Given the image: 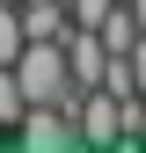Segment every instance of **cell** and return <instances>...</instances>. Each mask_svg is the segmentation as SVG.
Returning a JSON list of instances; mask_svg holds the SVG:
<instances>
[{"instance_id": "obj_1", "label": "cell", "mask_w": 146, "mask_h": 153, "mask_svg": "<svg viewBox=\"0 0 146 153\" xmlns=\"http://www.w3.org/2000/svg\"><path fill=\"white\" fill-rule=\"evenodd\" d=\"M15 80H22V102H66L73 109V66H66V36H29L15 51Z\"/></svg>"}, {"instance_id": "obj_2", "label": "cell", "mask_w": 146, "mask_h": 153, "mask_svg": "<svg viewBox=\"0 0 146 153\" xmlns=\"http://www.w3.org/2000/svg\"><path fill=\"white\" fill-rule=\"evenodd\" d=\"M73 131H80V146L124 139V102H117L110 88H80V95H73Z\"/></svg>"}, {"instance_id": "obj_3", "label": "cell", "mask_w": 146, "mask_h": 153, "mask_svg": "<svg viewBox=\"0 0 146 153\" xmlns=\"http://www.w3.org/2000/svg\"><path fill=\"white\" fill-rule=\"evenodd\" d=\"M66 66H73V88H102V66H110L102 36H95V29H73V22H66Z\"/></svg>"}, {"instance_id": "obj_4", "label": "cell", "mask_w": 146, "mask_h": 153, "mask_svg": "<svg viewBox=\"0 0 146 153\" xmlns=\"http://www.w3.org/2000/svg\"><path fill=\"white\" fill-rule=\"evenodd\" d=\"M22 0H0V66H15V51H22Z\"/></svg>"}, {"instance_id": "obj_5", "label": "cell", "mask_w": 146, "mask_h": 153, "mask_svg": "<svg viewBox=\"0 0 146 153\" xmlns=\"http://www.w3.org/2000/svg\"><path fill=\"white\" fill-rule=\"evenodd\" d=\"M22 80H15V66H0V131H15V117H22Z\"/></svg>"}, {"instance_id": "obj_6", "label": "cell", "mask_w": 146, "mask_h": 153, "mask_svg": "<svg viewBox=\"0 0 146 153\" xmlns=\"http://www.w3.org/2000/svg\"><path fill=\"white\" fill-rule=\"evenodd\" d=\"M110 7H117V0H66V22H73V29H95Z\"/></svg>"}, {"instance_id": "obj_7", "label": "cell", "mask_w": 146, "mask_h": 153, "mask_svg": "<svg viewBox=\"0 0 146 153\" xmlns=\"http://www.w3.org/2000/svg\"><path fill=\"white\" fill-rule=\"evenodd\" d=\"M124 7H132V22H139V29H146V0H124Z\"/></svg>"}]
</instances>
